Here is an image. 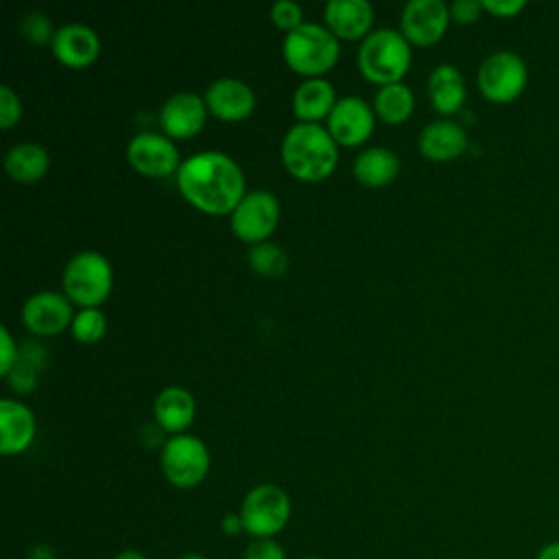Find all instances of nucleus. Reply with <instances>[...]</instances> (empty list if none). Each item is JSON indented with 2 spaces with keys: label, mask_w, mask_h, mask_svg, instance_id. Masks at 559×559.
Returning a JSON list of instances; mask_svg holds the SVG:
<instances>
[{
  "label": "nucleus",
  "mask_w": 559,
  "mask_h": 559,
  "mask_svg": "<svg viewBox=\"0 0 559 559\" xmlns=\"http://www.w3.org/2000/svg\"><path fill=\"white\" fill-rule=\"evenodd\" d=\"M181 194L207 214H227L245 190V175L234 157L223 151H199L181 159L175 170Z\"/></svg>",
  "instance_id": "1"
},
{
  "label": "nucleus",
  "mask_w": 559,
  "mask_h": 559,
  "mask_svg": "<svg viewBox=\"0 0 559 559\" xmlns=\"http://www.w3.org/2000/svg\"><path fill=\"white\" fill-rule=\"evenodd\" d=\"M280 155L293 177L319 181L334 170L338 146L328 127L319 122H295L282 138Z\"/></svg>",
  "instance_id": "2"
},
{
  "label": "nucleus",
  "mask_w": 559,
  "mask_h": 559,
  "mask_svg": "<svg viewBox=\"0 0 559 559\" xmlns=\"http://www.w3.org/2000/svg\"><path fill=\"white\" fill-rule=\"evenodd\" d=\"M356 59L365 79L386 85L402 81L411 63V46L402 31L376 28L362 37Z\"/></svg>",
  "instance_id": "3"
},
{
  "label": "nucleus",
  "mask_w": 559,
  "mask_h": 559,
  "mask_svg": "<svg viewBox=\"0 0 559 559\" xmlns=\"http://www.w3.org/2000/svg\"><path fill=\"white\" fill-rule=\"evenodd\" d=\"M282 55L295 72L321 76L338 59V37L323 24L304 22L284 35Z\"/></svg>",
  "instance_id": "4"
},
{
  "label": "nucleus",
  "mask_w": 559,
  "mask_h": 559,
  "mask_svg": "<svg viewBox=\"0 0 559 559\" xmlns=\"http://www.w3.org/2000/svg\"><path fill=\"white\" fill-rule=\"evenodd\" d=\"M63 293L81 308H96L107 299L114 282L109 260L94 249L74 253L63 266Z\"/></svg>",
  "instance_id": "5"
},
{
  "label": "nucleus",
  "mask_w": 559,
  "mask_h": 559,
  "mask_svg": "<svg viewBox=\"0 0 559 559\" xmlns=\"http://www.w3.org/2000/svg\"><path fill=\"white\" fill-rule=\"evenodd\" d=\"M238 513L242 518L245 531L253 539L273 537L286 526L290 518V498L282 487L262 483L247 491Z\"/></svg>",
  "instance_id": "6"
},
{
  "label": "nucleus",
  "mask_w": 559,
  "mask_h": 559,
  "mask_svg": "<svg viewBox=\"0 0 559 559\" xmlns=\"http://www.w3.org/2000/svg\"><path fill=\"white\" fill-rule=\"evenodd\" d=\"M159 463L170 485L190 489L197 487L207 476L210 450L199 437L179 432L166 439L159 454Z\"/></svg>",
  "instance_id": "7"
},
{
  "label": "nucleus",
  "mask_w": 559,
  "mask_h": 559,
  "mask_svg": "<svg viewBox=\"0 0 559 559\" xmlns=\"http://www.w3.org/2000/svg\"><path fill=\"white\" fill-rule=\"evenodd\" d=\"M476 81L485 98L493 103H509L524 92L528 83V70L520 55L511 50H496L487 55L478 66Z\"/></svg>",
  "instance_id": "8"
},
{
  "label": "nucleus",
  "mask_w": 559,
  "mask_h": 559,
  "mask_svg": "<svg viewBox=\"0 0 559 559\" xmlns=\"http://www.w3.org/2000/svg\"><path fill=\"white\" fill-rule=\"evenodd\" d=\"M280 221V201L271 190H247L229 212L231 231L245 242H262Z\"/></svg>",
  "instance_id": "9"
},
{
  "label": "nucleus",
  "mask_w": 559,
  "mask_h": 559,
  "mask_svg": "<svg viewBox=\"0 0 559 559\" xmlns=\"http://www.w3.org/2000/svg\"><path fill=\"white\" fill-rule=\"evenodd\" d=\"M127 157L131 166L146 177H164L179 168V151L175 142L155 131L135 133L127 144Z\"/></svg>",
  "instance_id": "10"
},
{
  "label": "nucleus",
  "mask_w": 559,
  "mask_h": 559,
  "mask_svg": "<svg viewBox=\"0 0 559 559\" xmlns=\"http://www.w3.org/2000/svg\"><path fill=\"white\" fill-rule=\"evenodd\" d=\"M450 22V7L443 0H408L400 13L402 35L419 46L441 39Z\"/></svg>",
  "instance_id": "11"
},
{
  "label": "nucleus",
  "mask_w": 559,
  "mask_h": 559,
  "mask_svg": "<svg viewBox=\"0 0 559 559\" xmlns=\"http://www.w3.org/2000/svg\"><path fill=\"white\" fill-rule=\"evenodd\" d=\"M72 306L66 293L39 290L33 293L22 306L24 325L37 336H50L72 323Z\"/></svg>",
  "instance_id": "12"
},
{
  "label": "nucleus",
  "mask_w": 559,
  "mask_h": 559,
  "mask_svg": "<svg viewBox=\"0 0 559 559\" xmlns=\"http://www.w3.org/2000/svg\"><path fill=\"white\" fill-rule=\"evenodd\" d=\"M373 129V109L360 96L336 98L332 111L328 114V131L336 144H360Z\"/></svg>",
  "instance_id": "13"
},
{
  "label": "nucleus",
  "mask_w": 559,
  "mask_h": 559,
  "mask_svg": "<svg viewBox=\"0 0 559 559\" xmlns=\"http://www.w3.org/2000/svg\"><path fill=\"white\" fill-rule=\"evenodd\" d=\"M207 116V105L203 96L181 90L170 94L159 107V124L168 138H190L194 135Z\"/></svg>",
  "instance_id": "14"
},
{
  "label": "nucleus",
  "mask_w": 559,
  "mask_h": 559,
  "mask_svg": "<svg viewBox=\"0 0 559 559\" xmlns=\"http://www.w3.org/2000/svg\"><path fill=\"white\" fill-rule=\"evenodd\" d=\"M207 111L221 120H240L251 114L255 105V94L249 83L238 76L214 79L203 94Z\"/></svg>",
  "instance_id": "15"
},
{
  "label": "nucleus",
  "mask_w": 559,
  "mask_h": 559,
  "mask_svg": "<svg viewBox=\"0 0 559 559\" xmlns=\"http://www.w3.org/2000/svg\"><path fill=\"white\" fill-rule=\"evenodd\" d=\"M50 48L61 63L70 68H83L96 59L100 39L92 26L83 22H68L55 31Z\"/></svg>",
  "instance_id": "16"
},
{
  "label": "nucleus",
  "mask_w": 559,
  "mask_h": 559,
  "mask_svg": "<svg viewBox=\"0 0 559 559\" xmlns=\"http://www.w3.org/2000/svg\"><path fill=\"white\" fill-rule=\"evenodd\" d=\"M417 146L432 162H450L465 151L467 133L459 122L437 118L421 127L417 135Z\"/></svg>",
  "instance_id": "17"
},
{
  "label": "nucleus",
  "mask_w": 559,
  "mask_h": 559,
  "mask_svg": "<svg viewBox=\"0 0 559 559\" xmlns=\"http://www.w3.org/2000/svg\"><path fill=\"white\" fill-rule=\"evenodd\" d=\"M33 411L11 397L0 400V452L17 454L24 452L35 437Z\"/></svg>",
  "instance_id": "18"
},
{
  "label": "nucleus",
  "mask_w": 559,
  "mask_h": 559,
  "mask_svg": "<svg viewBox=\"0 0 559 559\" xmlns=\"http://www.w3.org/2000/svg\"><path fill=\"white\" fill-rule=\"evenodd\" d=\"M325 26L343 39L362 37L373 20V7L367 0H328L323 7Z\"/></svg>",
  "instance_id": "19"
},
{
  "label": "nucleus",
  "mask_w": 559,
  "mask_h": 559,
  "mask_svg": "<svg viewBox=\"0 0 559 559\" xmlns=\"http://www.w3.org/2000/svg\"><path fill=\"white\" fill-rule=\"evenodd\" d=\"M153 417L164 430L173 435L183 432L194 419V395L179 384L164 386L153 400Z\"/></svg>",
  "instance_id": "20"
},
{
  "label": "nucleus",
  "mask_w": 559,
  "mask_h": 559,
  "mask_svg": "<svg viewBox=\"0 0 559 559\" xmlns=\"http://www.w3.org/2000/svg\"><path fill=\"white\" fill-rule=\"evenodd\" d=\"M465 81L456 66L439 63L428 74V98L439 114H454L465 103Z\"/></svg>",
  "instance_id": "21"
},
{
  "label": "nucleus",
  "mask_w": 559,
  "mask_h": 559,
  "mask_svg": "<svg viewBox=\"0 0 559 559\" xmlns=\"http://www.w3.org/2000/svg\"><path fill=\"white\" fill-rule=\"evenodd\" d=\"M334 103V85L323 76L304 79L293 92V111L301 122H317L323 116L328 118Z\"/></svg>",
  "instance_id": "22"
},
{
  "label": "nucleus",
  "mask_w": 559,
  "mask_h": 559,
  "mask_svg": "<svg viewBox=\"0 0 559 559\" xmlns=\"http://www.w3.org/2000/svg\"><path fill=\"white\" fill-rule=\"evenodd\" d=\"M352 170L360 183L376 188L395 179L400 170V159L386 146H367L354 157Z\"/></svg>",
  "instance_id": "23"
},
{
  "label": "nucleus",
  "mask_w": 559,
  "mask_h": 559,
  "mask_svg": "<svg viewBox=\"0 0 559 559\" xmlns=\"http://www.w3.org/2000/svg\"><path fill=\"white\" fill-rule=\"evenodd\" d=\"M4 170L15 181H37L50 166L48 151L37 142H17L4 153Z\"/></svg>",
  "instance_id": "24"
},
{
  "label": "nucleus",
  "mask_w": 559,
  "mask_h": 559,
  "mask_svg": "<svg viewBox=\"0 0 559 559\" xmlns=\"http://www.w3.org/2000/svg\"><path fill=\"white\" fill-rule=\"evenodd\" d=\"M413 105H415V98H413V92L406 83L402 81H395V83H386V85H380L376 96H373V109L376 114L384 120V122H391V124H397L402 120H406L413 111Z\"/></svg>",
  "instance_id": "25"
},
{
  "label": "nucleus",
  "mask_w": 559,
  "mask_h": 559,
  "mask_svg": "<svg viewBox=\"0 0 559 559\" xmlns=\"http://www.w3.org/2000/svg\"><path fill=\"white\" fill-rule=\"evenodd\" d=\"M247 260H249V266L264 277H280L288 269L286 251L277 242H271V240L251 245Z\"/></svg>",
  "instance_id": "26"
},
{
  "label": "nucleus",
  "mask_w": 559,
  "mask_h": 559,
  "mask_svg": "<svg viewBox=\"0 0 559 559\" xmlns=\"http://www.w3.org/2000/svg\"><path fill=\"white\" fill-rule=\"evenodd\" d=\"M105 330L107 321L98 308H81L79 312H74L70 323L72 336L81 343H96L98 338H103Z\"/></svg>",
  "instance_id": "27"
},
{
  "label": "nucleus",
  "mask_w": 559,
  "mask_h": 559,
  "mask_svg": "<svg viewBox=\"0 0 559 559\" xmlns=\"http://www.w3.org/2000/svg\"><path fill=\"white\" fill-rule=\"evenodd\" d=\"M55 31L52 28V22L50 17L44 13V11H26L20 20V33L24 35V39H28L31 44H46V41H52L55 37Z\"/></svg>",
  "instance_id": "28"
},
{
  "label": "nucleus",
  "mask_w": 559,
  "mask_h": 559,
  "mask_svg": "<svg viewBox=\"0 0 559 559\" xmlns=\"http://www.w3.org/2000/svg\"><path fill=\"white\" fill-rule=\"evenodd\" d=\"M301 17H304V9L295 0H275L271 4L273 24L280 28H286V33L297 28L299 24H304Z\"/></svg>",
  "instance_id": "29"
},
{
  "label": "nucleus",
  "mask_w": 559,
  "mask_h": 559,
  "mask_svg": "<svg viewBox=\"0 0 559 559\" xmlns=\"http://www.w3.org/2000/svg\"><path fill=\"white\" fill-rule=\"evenodd\" d=\"M37 371H39L37 367H33L26 360L17 358V362L11 367V371L4 378L9 380L13 391L28 393V391H33L37 386Z\"/></svg>",
  "instance_id": "30"
},
{
  "label": "nucleus",
  "mask_w": 559,
  "mask_h": 559,
  "mask_svg": "<svg viewBox=\"0 0 559 559\" xmlns=\"http://www.w3.org/2000/svg\"><path fill=\"white\" fill-rule=\"evenodd\" d=\"M22 116L20 96L7 83L0 85V127L11 129Z\"/></svg>",
  "instance_id": "31"
},
{
  "label": "nucleus",
  "mask_w": 559,
  "mask_h": 559,
  "mask_svg": "<svg viewBox=\"0 0 559 559\" xmlns=\"http://www.w3.org/2000/svg\"><path fill=\"white\" fill-rule=\"evenodd\" d=\"M242 559H286V552L273 537H260L247 544Z\"/></svg>",
  "instance_id": "32"
},
{
  "label": "nucleus",
  "mask_w": 559,
  "mask_h": 559,
  "mask_svg": "<svg viewBox=\"0 0 559 559\" xmlns=\"http://www.w3.org/2000/svg\"><path fill=\"white\" fill-rule=\"evenodd\" d=\"M20 358V349L9 332V328H0V373L7 376L11 371V367L17 362Z\"/></svg>",
  "instance_id": "33"
},
{
  "label": "nucleus",
  "mask_w": 559,
  "mask_h": 559,
  "mask_svg": "<svg viewBox=\"0 0 559 559\" xmlns=\"http://www.w3.org/2000/svg\"><path fill=\"white\" fill-rule=\"evenodd\" d=\"M480 11H483L480 0H454L450 4V17H454L459 24L476 22Z\"/></svg>",
  "instance_id": "34"
},
{
  "label": "nucleus",
  "mask_w": 559,
  "mask_h": 559,
  "mask_svg": "<svg viewBox=\"0 0 559 559\" xmlns=\"http://www.w3.org/2000/svg\"><path fill=\"white\" fill-rule=\"evenodd\" d=\"M480 7L498 17H513L518 15L526 2L524 0H480Z\"/></svg>",
  "instance_id": "35"
},
{
  "label": "nucleus",
  "mask_w": 559,
  "mask_h": 559,
  "mask_svg": "<svg viewBox=\"0 0 559 559\" xmlns=\"http://www.w3.org/2000/svg\"><path fill=\"white\" fill-rule=\"evenodd\" d=\"M20 358L26 360L28 365L37 367V369H41L46 365V352L37 341H26L20 349Z\"/></svg>",
  "instance_id": "36"
},
{
  "label": "nucleus",
  "mask_w": 559,
  "mask_h": 559,
  "mask_svg": "<svg viewBox=\"0 0 559 559\" xmlns=\"http://www.w3.org/2000/svg\"><path fill=\"white\" fill-rule=\"evenodd\" d=\"M221 531H223L225 535H229V537L242 533V531H245V524H242L240 513H227V515H223V520H221Z\"/></svg>",
  "instance_id": "37"
},
{
  "label": "nucleus",
  "mask_w": 559,
  "mask_h": 559,
  "mask_svg": "<svg viewBox=\"0 0 559 559\" xmlns=\"http://www.w3.org/2000/svg\"><path fill=\"white\" fill-rule=\"evenodd\" d=\"M537 559H559V542L546 544V546L537 552Z\"/></svg>",
  "instance_id": "38"
},
{
  "label": "nucleus",
  "mask_w": 559,
  "mask_h": 559,
  "mask_svg": "<svg viewBox=\"0 0 559 559\" xmlns=\"http://www.w3.org/2000/svg\"><path fill=\"white\" fill-rule=\"evenodd\" d=\"M31 559H55V552L50 546H35L31 548Z\"/></svg>",
  "instance_id": "39"
},
{
  "label": "nucleus",
  "mask_w": 559,
  "mask_h": 559,
  "mask_svg": "<svg viewBox=\"0 0 559 559\" xmlns=\"http://www.w3.org/2000/svg\"><path fill=\"white\" fill-rule=\"evenodd\" d=\"M114 559H146V557L135 548H127V550H120Z\"/></svg>",
  "instance_id": "40"
},
{
  "label": "nucleus",
  "mask_w": 559,
  "mask_h": 559,
  "mask_svg": "<svg viewBox=\"0 0 559 559\" xmlns=\"http://www.w3.org/2000/svg\"><path fill=\"white\" fill-rule=\"evenodd\" d=\"M179 559H205V557L199 555V552H188V555H181Z\"/></svg>",
  "instance_id": "41"
},
{
  "label": "nucleus",
  "mask_w": 559,
  "mask_h": 559,
  "mask_svg": "<svg viewBox=\"0 0 559 559\" xmlns=\"http://www.w3.org/2000/svg\"><path fill=\"white\" fill-rule=\"evenodd\" d=\"M306 559H321V557H306Z\"/></svg>",
  "instance_id": "42"
}]
</instances>
